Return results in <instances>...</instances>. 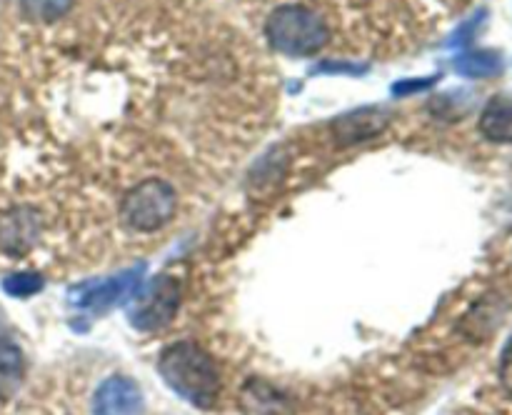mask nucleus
<instances>
[{"label":"nucleus","mask_w":512,"mask_h":415,"mask_svg":"<svg viewBox=\"0 0 512 415\" xmlns=\"http://www.w3.org/2000/svg\"><path fill=\"white\" fill-rule=\"evenodd\" d=\"M385 125V118L380 115V110H358L353 115H343V118L335 123L338 130V138H343L345 143H353V140H365L370 135L380 133V128Z\"/></svg>","instance_id":"nucleus-10"},{"label":"nucleus","mask_w":512,"mask_h":415,"mask_svg":"<svg viewBox=\"0 0 512 415\" xmlns=\"http://www.w3.org/2000/svg\"><path fill=\"white\" fill-rule=\"evenodd\" d=\"M180 288L170 275L155 278L130 308V323L138 330H158L173 320L178 310Z\"/></svg>","instance_id":"nucleus-4"},{"label":"nucleus","mask_w":512,"mask_h":415,"mask_svg":"<svg viewBox=\"0 0 512 415\" xmlns=\"http://www.w3.org/2000/svg\"><path fill=\"white\" fill-rule=\"evenodd\" d=\"M483 15H485V13H478V15H475V18H470L468 23L460 25V30L453 35V40H450V45H465V43H470V40H473V33H475V30H478V25L483 23Z\"/></svg>","instance_id":"nucleus-15"},{"label":"nucleus","mask_w":512,"mask_h":415,"mask_svg":"<svg viewBox=\"0 0 512 415\" xmlns=\"http://www.w3.org/2000/svg\"><path fill=\"white\" fill-rule=\"evenodd\" d=\"M435 80L438 78H425V80H400V83L393 85V93L400 95V98H405V95L410 93H420V90H428L430 85H435Z\"/></svg>","instance_id":"nucleus-14"},{"label":"nucleus","mask_w":512,"mask_h":415,"mask_svg":"<svg viewBox=\"0 0 512 415\" xmlns=\"http://www.w3.org/2000/svg\"><path fill=\"white\" fill-rule=\"evenodd\" d=\"M318 70H330V73H363V65H345V63H323Z\"/></svg>","instance_id":"nucleus-17"},{"label":"nucleus","mask_w":512,"mask_h":415,"mask_svg":"<svg viewBox=\"0 0 512 415\" xmlns=\"http://www.w3.org/2000/svg\"><path fill=\"white\" fill-rule=\"evenodd\" d=\"M453 68L465 78H493V75L503 73V58L495 50H470L453 60Z\"/></svg>","instance_id":"nucleus-11"},{"label":"nucleus","mask_w":512,"mask_h":415,"mask_svg":"<svg viewBox=\"0 0 512 415\" xmlns=\"http://www.w3.org/2000/svg\"><path fill=\"white\" fill-rule=\"evenodd\" d=\"M70 8H73V0H20L25 18L38 20V23H55L65 18Z\"/></svg>","instance_id":"nucleus-12"},{"label":"nucleus","mask_w":512,"mask_h":415,"mask_svg":"<svg viewBox=\"0 0 512 415\" xmlns=\"http://www.w3.org/2000/svg\"><path fill=\"white\" fill-rule=\"evenodd\" d=\"M143 410V393L123 375H110L95 390L93 415H143Z\"/></svg>","instance_id":"nucleus-7"},{"label":"nucleus","mask_w":512,"mask_h":415,"mask_svg":"<svg viewBox=\"0 0 512 415\" xmlns=\"http://www.w3.org/2000/svg\"><path fill=\"white\" fill-rule=\"evenodd\" d=\"M480 133L495 143H512V100L495 95L480 115Z\"/></svg>","instance_id":"nucleus-8"},{"label":"nucleus","mask_w":512,"mask_h":415,"mask_svg":"<svg viewBox=\"0 0 512 415\" xmlns=\"http://www.w3.org/2000/svg\"><path fill=\"white\" fill-rule=\"evenodd\" d=\"M500 380H503L505 390L512 395V338L510 343L505 345L503 360H500Z\"/></svg>","instance_id":"nucleus-16"},{"label":"nucleus","mask_w":512,"mask_h":415,"mask_svg":"<svg viewBox=\"0 0 512 415\" xmlns=\"http://www.w3.org/2000/svg\"><path fill=\"white\" fill-rule=\"evenodd\" d=\"M25 363L23 353L15 343L0 338V403L8 398H13L15 390L20 388V380H23Z\"/></svg>","instance_id":"nucleus-9"},{"label":"nucleus","mask_w":512,"mask_h":415,"mask_svg":"<svg viewBox=\"0 0 512 415\" xmlns=\"http://www.w3.org/2000/svg\"><path fill=\"white\" fill-rule=\"evenodd\" d=\"M178 213V190L165 178H143L120 198L118 218L138 235H150L173 223Z\"/></svg>","instance_id":"nucleus-2"},{"label":"nucleus","mask_w":512,"mask_h":415,"mask_svg":"<svg viewBox=\"0 0 512 415\" xmlns=\"http://www.w3.org/2000/svg\"><path fill=\"white\" fill-rule=\"evenodd\" d=\"M140 275H143V265L125 270V273L115 275V278L98 280V283H80L70 295H73V303L83 305V308L105 310L115 303L135 298L140 280H143Z\"/></svg>","instance_id":"nucleus-6"},{"label":"nucleus","mask_w":512,"mask_h":415,"mask_svg":"<svg viewBox=\"0 0 512 415\" xmlns=\"http://www.w3.org/2000/svg\"><path fill=\"white\" fill-rule=\"evenodd\" d=\"M43 288V278L38 273H13L3 280V290L13 298H30Z\"/></svg>","instance_id":"nucleus-13"},{"label":"nucleus","mask_w":512,"mask_h":415,"mask_svg":"<svg viewBox=\"0 0 512 415\" xmlns=\"http://www.w3.org/2000/svg\"><path fill=\"white\" fill-rule=\"evenodd\" d=\"M43 233V218L30 205H13L0 215V253L20 260L35 248Z\"/></svg>","instance_id":"nucleus-5"},{"label":"nucleus","mask_w":512,"mask_h":415,"mask_svg":"<svg viewBox=\"0 0 512 415\" xmlns=\"http://www.w3.org/2000/svg\"><path fill=\"white\" fill-rule=\"evenodd\" d=\"M270 45L283 55H315L330 38L328 23L305 5H280L265 23Z\"/></svg>","instance_id":"nucleus-3"},{"label":"nucleus","mask_w":512,"mask_h":415,"mask_svg":"<svg viewBox=\"0 0 512 415\" xmlns=\"http://www.w3.org/2000/svg\"><path fill=\"white\" fill-rule=\"evenodd\" d=\"M158 370L165 383L198 408L215 405L220 393V375L213 358L190 340L168 345L160 353Z\"/></svg>","instance_id":"nucleus-1"}]
</instances>
